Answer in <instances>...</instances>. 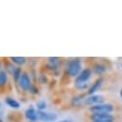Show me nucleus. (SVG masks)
I'll use <instances>...</instances> for the list:
<instances>
[{
  "mask_svg": "<svg viewBox=\"0 0 122 122\" xmlns=\"http://www.w3.org/2000/svg\"><path fill=\"white\" fill-rule=\"evenodd\" d=\"M106 66L101 64V63H96L92 66V67H91V71H92V73H94L95 75H102L103 73H105L106 71Z\"/></svg>",
  "mask_w": 122,
  "mask_h": 122,
  "instance_id": "4468645a",
  "label": "nucleus"
},
{
  "mask_svg": "<svg viewBox=\"0 0 122 122\" xmlns=\"http://www.w3.org/2000/svg\"><path fill=\"white\" fill-rule=\"evenodd\" d=\"M74 86L78 90H81V91L87 90L88 87H89V84L88 83H74Z\"/></svg>",
  "mask_w": 122,
  "mask_h": 122,
  "instance_id": "a211bd4d",
  "label": "nucleus"
},
{
  "mask_svg": "<svg viewBox=\"0 0 122 122\" xmlns=\"http://www.w3.org/2000/svg\"><path fill=\"white\" fill-rule=\"evenodd\" d=\"M0 122H5V121H3V119H2V118H0Z\"/></svg>",
  "mask_w": 122,
  "mask_h": 122,
  "instance_id": "4be33fe9",
  "label": "nucleus"
},
{
  "mask_svg": "<svg viewBox=\"0 0 122 122\" xmlns=\"http://www.w3.org/2000/svg\"><path fill=\"white\" fill-rule=\"evenodd\" d=\"M22 68L21 67H18V66H15V68L13 70V72L11 73V76H12V78H13V81L15 83V84H17V82H18V80H19V78H20V76H21V74H22Z\"/></svg>",
  "mask_w": 122,
  "mask_h": 122,
  "instance_id": "dca6fc26",
  "label": "nucleus"
},
{
  "mask_svg": "<svg viewBox=\"0 0 122 122\" xmlns=\"http://www.w3.org/2000/svg\"><path fill=\"white\" fill-rule=\"evenodd\" d=\"M9 83V74L4 70L0 69V88H4Z\"/></svg>",
  "mask_w": 122,
  "mask_h": 122,
  "instance_id": "2eb2a0df",
  "label": "nucleus"
},
{
  "mask_svg": "<svg viewBox=\"0 0 122 122\" xmlns=\"http://www.w3.org/2000/svg\"><path fill=\"white\" fill-rule=\"evenodd\" d=\"M9 61L12 64H14L15 66L21 67V66H25V64L27 63V58H25V57H10Z\"/></svg>",
  "mask_w": 122,
  "mask_h": 122,
  "instance_id": "ddd939ff",
  "label": "nucleus"
},
{
  "mask_svg": "<svg viewBox=\"0 0 122 122\" xmlns=\"http://www.w3.org/2000/svg\"><path fill=\"white\" fill-rule=\"evenodd\" d=\"M119 94H120V97H121V98H122V89H121V90H120V92H119Z\"/></svg>",
  "mask_w": 122,
  "mask_h": 122,
  "instance_id": "412c9836",
  "label": "nucleus"
},
{
  "mask_svg": "<svg viewBox=\"0 0 122 122\" xmlns=\"http://www.w3.org/2000/svg\"><path fill=\"white\" fill-rule=\"evenodd\" d=\"M90 122H114L115 117L112 113H91Z\"/></svg>",
  "mask_w": 122,
  "mask_h": 122,
  "instance_id": "20e7f679",
  "label": "nucleus"
},
{
  "mask_svg": "<svg viewBox=\"0 0 122 122\" xmlns=\"http://www.w3.org/2000/svg\"><path fill=\"white\" fill-rule=\"evenodd\" d=\"M105 103V99L102 95L99 94H93V95H86L84 101V105L91 107L94 105H98V104H102Z\"/></svg>",
  "mask_w": 122,
  "mask_h": 122,
  "instance_id": "39448f33",
  "label": "nucleus"
},
{
  "mask_svg": "<svg viewBox=\"0 0 122 122\" xmlns=\"http://www.w3.org/2000/svg\"><path fill=\"white\" fill-rule=\"evenodd\" d=\"M57 122H72L71 119H63V120H59Z\"/></svg>",
  "mask_w": 122,
  "mask_h": 122,
  "instance_id": "aec40b11",
  "label": "nucleus"
},
{
  "mask_svg": "<svg viewBox=\"0 0 122 122\" xmlns=\"http://www.w3.org/2000/svg\"><path fill=\"white\" fill-rule=\"evenodd\" d=\"M29 93L32 94V95H37V94L40 93V89L36 85H33L32 87L30 88V90H29Z\"/></svg>",
  "mask_w": 122,
  "mask_h": 122,
  "instance_id": "6ab92c4d",
  "label": "nucleus"
},
{
  "mask_svg": "<svg viewBox=\"0 0 122 122\" xmlns=\"http://www.w3.org/2000/svg\"><path fill=\"white\" fill-rule=\"evenodd\" d=\"M83 69V63L81 59L79 58H74V59H70L66 63L65 68H64V72L65 75L67 76L68 78H76L79 73L82 71Z\"/></svg>",
  "mask_w": 122,
  "mask_h": 122,
  "instance_id": "f257e3e1",
  "label": "nucleus"
},
{
  "mask_svg": "<svg viewBox=\"0 0 122 122\" xmlns=\"http://www.w3.org/2000/svg\"><path fill=\"white\" fill-rule=\"evenodd\" d=\"M1 107H2V103H1V102H0V108H1Z\"/></svg>",
  "mask_w": 122,
  "mask_h": 122,
  "instance_id": "5701e85b",
  "label": "nucleus"
},
{
  "mask_svg": "<svg viewBox=\"0 0 122 122\" xmlns=\"http://www.w3.org/2000/svg\"><path fill=\"white\" fill-rule=\"evenodd\" d=\"M36 109L39 112H44L47 108V102L45 100H38L36 102Z\"/></svg>",
  "mask_w": 122,
  "mask_h": 122,
  "instance_id": "f3484780",
  "label": "nucleus"
},
{
  "mask_svg": "<svg viewBox=\"0 0 122 122\" xmlns=\"http://www.w3.org/2000/svg\"><path fill=\"white\" fill-rule=\"evenodd\" d=\"M121 67H122V64H121Z\"/></svg>",
  "mask_w": 122,
  "mask_h": 122,
  "instance_id": "b1692460",
  "label": "nucleus"
},
{
  "mask_svg": "<svg viewBox=\"0 0 122 122\" xmlns=\"http://www.w3.org/2000/svg\"><path fill=\"white\" fill-rule=\"evenodd\" d=\"M91 113H112L114 110V107L111 103H102L94 105L88 108Z\"/></svg>",
  "mask_w": 122,
  "mask_h": 122,
  "instance_id": "7ed1b4c3",
  "label": "nucleus"
},
{
  "mask_svg": "<svg viewBox=\"0 0 122 122\" xmlns=\"http://www.w3.org/2000/svg\"><path fill=\"white\" fill-rule=\"evenodd\" d=\"M4 101H5V104L9 108H11L13 110H18L20 108V106H21L20 103H19V101L16 100L15 98L12 97V96H6L5 99H4Z\"/></svg>",
  "mask_w": 122,
  "mask_h": 122,
  "instance_id": "f8f14e48",
  "label": "nucleus"
},
{
  "mask_svg": "<svg viewBox=\"0 0 122 122\" xmlns=\"http://www.w3.org/2000/svg\"><path fill=\"white\" fill-rule=\"evenodd\" d=\"M24 117L29 122H38L39 116H38V111H37L36 107H34V106L28 107L24 112Z\"/></svg>",
  "mask_w": 122,
  "mask_h": 122,
  "instance_id": "6e6552de",
  "label": "nucleus"
},
{
  "mask_svg": "<svg viewBox=\"0 0 122 122\" xmlns=\"http://www.w3.org/2000/svg\"><path fill=\"white\" fill-rule=\"evenodd\" d=\"M38 116L40 121L43 122H54L57 120L58 115L55 112H39L38 111Z\"/></svg>",
  "mask_w": 122,
  "mask_h": 122,
  "instance_id": "1a4fd4ad",
  "label": "nucleus"
},
{
  "mask_svg": "<svg viewBox=\"0 0 122 122\" xmlns=\"http://www.w3.org/2000/svg\"><path fill=\"white\" fill-rule=\"evenodd\" d=\"M46 66L47 69L57 74L60 69V59L58 57H48L46 61Z\"/></svg>",
  "mask_w": 122,
  "mask_h": 122,
  "instance_id": "423d86ee",
  "label": "nucleus"
},
{
  "mask_svg": "<svg viewBox=\"0 0 122 122\" xmlns=\"http://www.w3.org/2000/svg\"><path fill=\"white\" fill-rule=\"evenodd\" d=\"M16 85L18 86V87L21 91H23V92H29L30 88L32 87V86L34 84H33L31 75L26 71H23Z\"/></svg>",
  "mask_w": 122,
  "mask_h": 122,
  "instance_id": "f03ea898",
  "label": "nucleus"
},
{
  "mask_svg": "<svg viewBox=\"0 0 122 122\" xmlns=\"http://www.w3.org/2000/svg\"><path fill=\"white\" fill-rule=\"evenodd\" d=\"M103 82H104V79L102 77H98L92 84H91L86 91V95H93V94H96L97 91L101 88L102 85H103Z\"/></svg>",
  "mask_w": 122,
  "mask_h": 122,
  "instance_id": "9d476101",
  "label": "nucleus"
},
{
  "mask_svg": "<svg viewBox=\"0 0 122 122\" xmlns=\"http://www.w3.org/2000/svg\"><path fill=\"white\" fill-rule=\"evenodd\" d=\"M91 75H92L91 68H83L79 75L74 79V83H88L89 79L91 78Z\"/></svg>",
  "mask_w": 122,
  "mask_h": 122,
  "instance_id": "0eeeda50",
  "label": "nucleus"
},
{
  "mask_svg": "<svg viewBox=\"0 0 122 122\" xmlns=\"http://www.w3.org/2000/svg\"><path fill=\"white\" fill-rule=\"evenodd\" d=\"M86 96V95L85 93H79V94H76V95L72 96V98L70 100V105L74 108H79V107L83 106Z\"/></svg>",
  "mask_w": 122,
  "mask_h": 122,
  "instance_id": "9b49d317",
  "label": "nucleus"
}]
</instances>
